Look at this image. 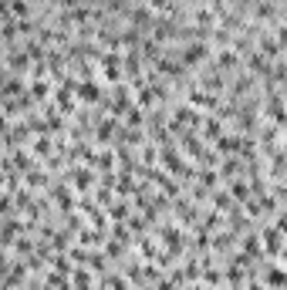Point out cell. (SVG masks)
I'll return each instance as SVG.
<instances>
[{
    "label": "cell",
    "mask_w": 287,
    "mask_h": 290,
    "mask_svg": "<svg viewBox=\"0 0 287 290\" xmlns=\"http://www.w3.org/2000/svg\"><path fill=\"white\" fill-rule=\"evenodd\" d=\"M237 64H240V54H237L233 47H226V51L216 54V67H223V71H230V67H237Z\"/></svg>",
    "instance_id": "2"
},
{
    "label": "cell",
    "mask_w": 287,
    "mask_h": 290,
    "mask_svg": "<svg viewBox=\"0 0 287 290\" xmlns=\"http://www.w3.org/2000/svg\"><path fill=\"white\" fill-rule=\"evenodd\" d=\"M101 64H105L101 71H105V78H108V81L122 78V57L119 54H105V57H101Z\"/></svg>",
    "instance_id": "1"
},
{
    "label": "cell",
    "mask_w": 287,
    "mask_h": 290,
    "mask_svg": "<svg viewBox=\"0 0 287 290\" xmlns=\"http://www.w3.org/2000/svg\"><path fill=\"white\" fill-rule=\"evenodd\" d=\"M220 132H223V125L216 122V118H213V122H206V135H210V138H220Z\"/></svg>",
    "instance_id": "7"
},
{
    "label": "cell",
    "mask_w": 287,
    "mask_h": 290,
    "mask_svg": "<svg viewBox=\"0 0 287 290\" xmlns=\"http://www.w3.org/2000/svg\"><path fill=\"white\" fill-rule=\"evenodd\" d=\"M81 98L95 101V98H98V85H81Z\"/></svg>",
    "instance_id": "5"
},
{
    "label": "cell",
    "mask_w": 287,
    "mask_h": 290,
    "mask_svg": "<svg viewBox=\"0 0 287 290\" xmlns=\"http://www.w3.org/2000/svg\"><path fill=\"white\" fill-rule=\"evenodd\" d=\"M132 24H135V27H145V24H149V14H145V7H139V11L132 14Z\"/></svg>",
    "instance_id": "6"
},
{
    "label": "cell",
    "mask_w": 287,
    "mask_h": 290,
    "mask_svg": "<svg viewBox=\"0 0 287 290\" xmlns=\"http://www.w3.org/2000/svg\"><path fill=\"white\" fill-rule=\"evenodd\" d=\"M193 21H196V24H206V27H210V24L216 21V14H213L210 7H199V11L193 14Z\"/></svg>",
    "instance_id": "3"
},
{
    "label": "cell",
    "mask_w": 287,
    "mask_h": 290,
    "mask_svg": "<svg viewBox=\"0 0 287 290\" xmlns=\"http://www.w3.org/2000/svg\"><path fill=\"white\" fill-rule=\"evenodd\" d=\"M11 11H14V17H27V14H31V7H27V0H11Z\"/></svg>",
    "instance_id": "4"
}]
</instances>
